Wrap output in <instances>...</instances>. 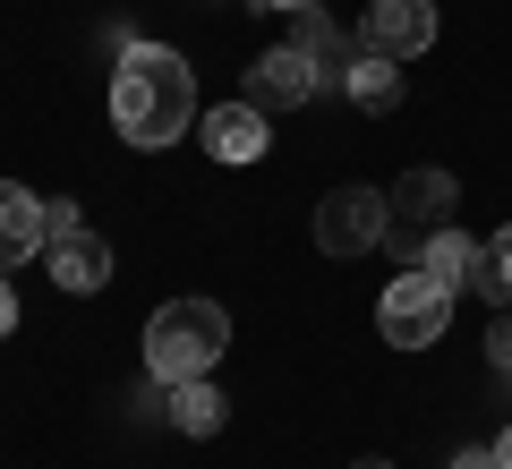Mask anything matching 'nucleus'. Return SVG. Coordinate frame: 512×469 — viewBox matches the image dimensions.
I'll return each mask as SVG.
<instances>
[{
    "label": "nucleus",
    "instance_id": "obj_1",
    "mask_svg": "<svg viewBox=\"0 0 512 469\" xmlns=\"http://www.w3.org/2000/svg\"><path fill=\"white\" fill-rule=\"evenodd\" d=\"M188 120H197V77H188V60L171 52V43L120 52V69H111V128H120L128 145L163 154L171 137H188Z\"/></svg>",
    "mask_w": 512,
    "mask_h": 469
},
{
    "label": "nucleus",
    "instance_id": "obj_2",
    "mask_svg": "<svg viewBox=\"0 0 512 469\" xmlns=\"http://www.w3.org/2000/svg\"><path fill=\"white\" fill-rule=\"evenodd\" d=\"M222 350H231V316L222 299H163L146 325V376L154 384H188V376H214Z\"/></svg>",
    "mask_w": 512,
    "mask_h": 469
},
{
    "label": "nucleus",
    "instance_id": "obj_3",
    "mask_svg": "<svg viewBox=\"0 0 512 469\" xmlns=\"http://www.w3.org/2000/svg\"><path fill=\"white\" fill-rule=\"evenodd\" d=\"M453 205H461V180H453V171H436V163L402 171V180L384 188V248L402 256V265H419L427 239L453 222Z\"/></svg>",
    "mask_w": 512,
    "mask_h": 469
},
{
    "label": "nucleus",
    "instance_id": "obj_4",
    "mask_svg": "<svg viewBox=\"0 0 512 469\" xmlns=\"http://www.w3.org/2000/svg\"><path fill=\"white\" fill-rule=\"evenodd\" d=\"M444 325H453V290L436 282V273H393L384 282V299H376V333L393 350H427V342H444Z\"/></svg>",
    "mask_w": 512,
    "mask_h": 469
},
{
    "label": "nucleus",
    "instance_id": "obj_5",
    "mask_svg": "<svg viewBox=\"0 0 512 469\" xmlns=\"http://www.w3.org/2000/svg\"><path fill=\"white\" fill-rule=\"evenodd\" d=\"M316 248L325 256L384 248V188H333V197L316 205Z\"/></svg>",
    "mask_w": 512,
    "mask_h": 469
},
{
    "label": "nucleus",
    "instance_id": "obj_6",
    "mask_svg": "<svg viewBox=\"0 0 512 469\" xmlns=\"http://www.w3.org/2000/svg\"><path fill=\"white\" fill-rule=\"evenodd\" d=\"M316 94H325V69H316L299 43H282V52H265L248 69V103L256 111H299V103H316Z\"/></svg>",
    "mask_w": 512,
    "mask_h": 469
},
{
    "label": "nucleus",
    "instance_id": "obj_7",
    "mask_svg": "<svg viewBox=\"0 0 512 469\" xmlns=\"http://www.w3.org/2000/svg\"><path fill=\"white\" fill-rule=\"evenodd\" d=\"M359 43H367V52H384V60L427 52V43H436V0H376L367 26H359Z\"/></svg>",
    "mask_w": 512,
    "mask_h": 469
},
{
    "label": "nucleus",
    "instance_id": "obj_8",
    "mask_svg": "<svg viewBox=\"0 0 512 469\" xmlns=\"http://www.w3.org/2000/svg\"><path fill=\"white\" fill-rule=\"evenodd\" d=\"M35 248H52V231H43V197L18 180H0V273H18Z\"/></svg>",
    "mask_w": 512,
    "mask_h": 469
},
{
    "label": "nucleus",
    "instance_id": "obj_9",
    "mask_svg": "<svg viewBox=\"0 0 512 469\" xmlns=\"http://www.w3.org/2000/svg\"><path fill=\"white\" fill-rule=\"evenodd\" d=\"M197 128H205V154L214 163H256L265 154V111L256 103H214Z\"/></svg>",
    "mask_w": 512,
    "mask_h": 469
},
{
    "label": "nucleus",
    "instance_id": "obj_10",
    "mask_svg": "<svg viewBox=\"0 0 512 469\" xmlns=\"http://www.w3.org/2000/svg\"><path fill=\"white\" fill-rule=\"evenodd\" d=\"M291 43L316 60V69H325V86H342V77H350V60H359V43H350L342 26L325 18V9H291Z\"/></svg>",
    "mask_w": 512,
    "mask_h": 469
},
{
    "label": "nucleus",
    "instance_id": "obj_11",
    "mask_svg": "<svg viewBox=\"0 0 512 469\" xmlns=\"http://www.w3.org/2000/svg\"><path fill=\"white\" fill-rule=\"evenodd\" d=\"M52 282H60V290H103V282H111V248H103L94 231L52 239Z\"/></svg>",
    "mask_w": 512,
    "mask_h": 469
},
{
    "label": "nucleus",
    "instance_id": "obj_12",
    "mask_svg": "<svg viewBox=\"0 0 512 469\" xmlns=\"http://www.w3.org/2000/svg\"><path fill=\"white\" fill-rule=\"evenodd\" d=\"M342 86H350V103H359V111H393V103H402V60H384V52H367V43H359V60H350Z\"/></svg>",
    "mask_w": 512,
    "mask_h": 469
},
{
    "label": "nucleus",
    "instance_id": "obj_13",
    "mask_svg": "<svg viewBox=\"0 0 512 469\" xmlns=\"http://www.w3.org/2000/svg\"><path fill=\"white\" fill-rule=\"evenodd\" d=\"M478 248H487V239H470V231H453V222H444V231L427 239L419 273H436L444 290H461V282H478Z\"/></svg>",
    "mask_w": 512,
    "mask_h": 469
},
{
    "label": "nucleus",
    "instance_id": "obj_14",
    "mask_svg": "<svg viewBox=\"0 0 512 469\" xmlns=\"http://www.w3.org/2000/svg\"><path fill=\"white\" fill-rule=\"evenodd\" d=\"M163 410H171V427H180V435H222V393H214L205 376L171 384V401H163Z\"/></svg>",
    "mask_w": 512,
    "mask_h": 469
},
{
    "label": "nucleus",
    "instance_id": "obj_15",
    "mask_svg": "<svg viewBox=\"0 0 512 469\" xmlns=\"http://www.w3.org/2000/svg\"><path fill=\"white\" fill-rule=\"evenodd\" d=\"M478 290L512 307V222H504V231L487 239V248H478Z\"/></svg>",
    "mask_w": 512,
    "mask_h": 469
},
{
    "label": "nucleus",
    "instance_id": "obj_16",
    "mask_svg": "<svg viewBox=\"0 0 512 469\" xmlns=\"http://www.w3.org/2000/svg\"><path fill=\"white\" fill-rule=\"evenodd\" d=\"M43 231H52V239L86 231V214H77V197H43Z\"/></svg>",
    "mask_w": 512,
    "mask_h": 469
},
{
    "label": "nucleus",
    "instance_id": "obj_17",
    "mask_svg": "<svg viewBox=\"0 0 512 469\" xmlns=\"http://www.w3.org/2000/svg\"><path fill=\"white\" fill-rule=\"evenodd\" d=\"M487 367H495V376H512V316L487 333Z\"/></svg>",
    "mask_w": 512,
    "mask_h": 469
},
{
    "label": "nucleus",
    "instance_id": "obj_18",
    "mask_svg": "<svg viewBox=\"0 0 512 469\" xmlns=\"http://www.w3.org/2000/svg\"><path fill=\"white\" fill-rule=\"evenodd\" d=\"M18 333V290H9V273H0V342Z\"/></svg>",
    "mask_w": 512,
    "mask_h": 469
},
{
    "label": "nucleus",
    "instance_id": "obj_19",
    "mask_svg": "<svg viewBox=\"0 0 512 469\" xmlns=\"http://www.w3.org/2000/svg\"><path fill=\"white\" fill-rule=\"evenodd\" d=\"M453 469H504V461H495L487 444H470V452H453Z\"/></svg>",
    "mask_w": 512,
    "mask_h": 469
},
{
    "label": "nucleus",
    "instance_id": "obj_20",
    "mask_svg": "<svg viewBox=\"0 0 512 469\" xmlns=\"http://www.w3.org/2000/svg\"><path fill=\"white\" fill-rule=\"evenodd\" d=\"M256 9H282V18H291V9H316V0H256Z\"/></svg>",
    "mask_w": 512,
    "mask_h": 469
},
{
    "label": "nucleus",
    "instance_id": "obj_21",
    "mask_svg": "<svg viewBox=\"0 0 512 469\" xmlns=\"http://www.w3.org/2000/svg\"><path fill=\"white\" fill-rule=\"evenodd\" d=\"M495 461H504V469H512V427H504V444H495Z\"/></svg>",
    "mask_w": 512,
    "mask_h": 469
},
{
    "label": "nucleus",
    "instance_id": "obj_22",
    "mask_svg": "<svg viewBox=\"0 0 512 469\" xmlns=\"http://www.w3.org/2000/svg\"><path fill=\"white\" fill-rule=\"evenodd\" d=\"M350 469H393V461H350Z\"/></svg>",
    "mask_w": 512,
    "mask_h": 469
}]
</instances>
